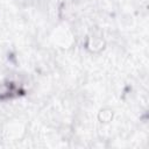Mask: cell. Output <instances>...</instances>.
I'll return each instance as SVG.
<instances>
[{
  "mask_svg": "<svg viewBox=\"0 0 149 149\" xmlns=\"http://www.w3.org/2000/svg\"><path fill=\"white\" fill-rule=\"evenodd\" d=\"M84 47L85 49L90 52V54H100L105 47H106V41L102 37V35L100 34H95V33H91L86 36L85 41H84Z\"/></svg>",
  "mask_w": 149,
  "mask_h": 149,
  "instance_id": "1",
  "label": "cell"
},
{
  "mask_svg": "<svg viewBox=\"0 0 149 149\" xmlns=\"http://www.w3.org/2000/svg\"><path fill=\"white\" fill-rule=\"evenodd\" d=\"M97 119L102 126L109 125L114 119V112L109 107H102L99 109V112L97 114Z\"/></svg>",
  "mask_w": 149,
  "mask_h": 149,
  "instance_id": "2",
  "label": "cell"
}]
</instances>
